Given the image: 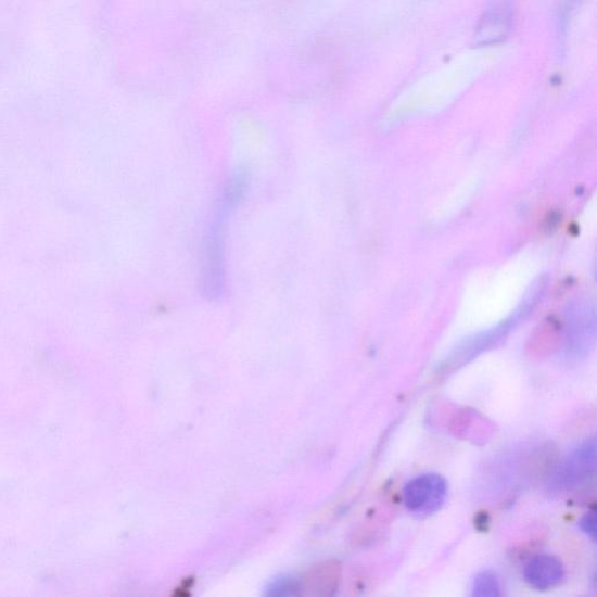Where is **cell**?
I'll return each instance as SVG.
<instances>
[{"label":"cell","instance_id":"6","mask_svg":"<svg viewBox=\"0 0 597 597\" xmlns=\"http://www.w3.org/2000/svg\"><path fill=\"white\" fill-rule=\"evenodd\" d=\"M340 577V564L328 561L312 569L297 588L306 596L333 595L339 587Z\"/></svg>","mask_w":597,"mask_h":597},{"label":"cell","instance_id":"8","mask_svg":"<svg viewBox=\"0 0 597 597\" xmlns=\"http://www.w3.org/2000/svg\"><path fill=\"white\" fill-rule=\"evenodd\" d=\"M581 531L587 534V536L595 542L596 539V515L595 511H590L583 517V520L579 523Z\"/></svg>","mask_w":597,"mask_h":597},{"label":"cell","instance_id":"7","mask_svg":"<svg viewBox=\"0 0 597 597\" xmlns=\"http://www.w3.org/2000/svg\"><path fill=\"white\" fill-rule=\"evenodd\" d=\"M499 580L493 572L486 571L480 573L473 584L471 596L474 597H497L500 596Z\"/></svg>","mask_w":597,"mask_h":597},{"label":"cell","instance_id":"3","mask_svg":"<svg viewBox=\"0 0 597 597\" xmlns=\"http://www.w3.org/2000/svg\"><path fill=\"white\" fill-rule=\"evenodd\" d=\"M512 13L507 0L496 2L484 12L477 27L475 43L491 46L506 39L511 28Z\"/></svg>","mask_w":597,"mask_h":597},{"label":"cell","instance_id":"5","mask_svg":"<svg viewBox=\"0 0 597 597\" xmlns=\"http://www.w3.org/2000/svg\"><path fill=\"white\" fill-rule=\"evenodd\" d=\"M524 577L534 589L542 592L554 589L564 577L563 564L554 556H537L525 564Z\"/></svg>","mask_w":597,"mask_h":597},{"label":"cell","instance_id":"1","mask_svg":"<svg viewBox=\"0 0 597 597\" xmlns=\"http://www.w3.org/2000/svg\"><path fill=\"white\" fill-rule=\"evenodd\" d=\"M244 178L236 176L228 183L211 224L203 246L202 287L204 295L218 297L225 288V224L228 213L241 199L244 191Z\"/></svg>","mask_w":597,"mask_h":597},{"label":"cell","instance_id":"4","mask_svg":"<svg viewBox=\"0 0 597 597\" xmlns=\"http://www.w3.org/2000/svg\"><path fill=\"white\" fill-rule=\"evenodd\" d=\"M595 474V442L580 447L560 467L557 479L566 488H576L594 478Z\"/></svg>","mask_w":597,"mask_h":597},{"label":"cell","instance_id":"2","mask_svg":"<svg viewBox=\"0 0 597 597\" xmlns=\"http://www.w3.org/2000/svg\"><path fill=\"white\" fill-rule=\"evenodd\" d=\"M448 495V484L439 474H422L405 485L404 505L408 511L429 516L442 509Z\"/></svg>","mask_w":597,"mask_h":597}]
</instances>
